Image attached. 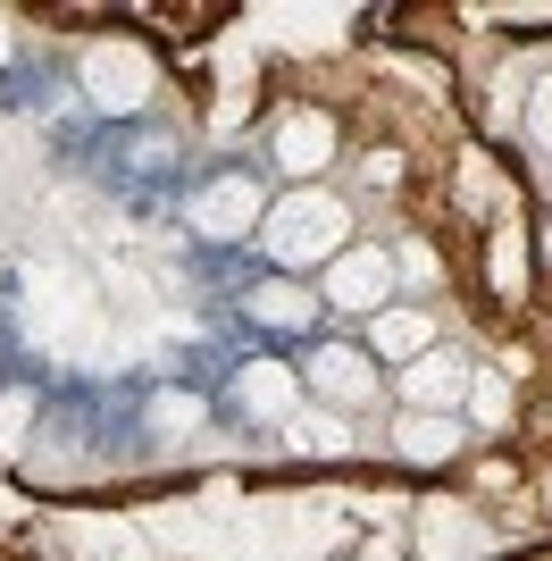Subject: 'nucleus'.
<instances>
[{
  "label": "nucleus",
  "instance_id": "nucleus-1",
  "mask_svg": "<svg viewBox=\"0 0 552 561\" xmlns=\"http://www.w3.org/2000/svg\"><path fill=\"white\" fill-rule=\"evenodd\" d=\"M344 234H352V210L335 202V193H319V185H294L268 218H260V243L276 252V268L335 260V252H344Z\"/></svg>",
  "mask_w": 552,
  "mask_h": 561
},
{
  "label": "nucleus",
  "instance_id": "nucleus-2",
  "mask_svg": "<svg viewBox=\"0 0 552 561\" xmlns=\"http://www.w3.org/2000/svg\"><path fill=\"white\" fill-rule=\"evenodd\" d=\"M84 93L101 101V110H117V117L151 110V93H160V59H151L142 43H117V34H110V43L84 50Z\"/></svg>",
  "mask_w": 552,
  "mask_h": 561
},
{
  "label": "nucleus",
  "instance_id": "nucleus-3",
  "mask_svg": "<svg viewBox=\"0 0 552 561\" xmlns=\"http://www.w3.org/2000/svg\"><path fill=\"white\" fill-rule=\"evenodd\" d=\"M260 218H268V193L252 176H218V185L193 193V227L209 243H243V234H260Z\"/></svg>",
  "mask_w": 552,
  "mask_h": 561
},
{
  "label": "nucleus",
  "instance_id": "nucleus-4",
  "mask_svg": "<svg viewBox=\"0 0 552 561\" xmlns=\"http://www.w3.org/2000/svg\"><path fill=\"white\" fill-rule=\"evenodd\" d=\"M310 394L335 402V411H360V402L377 394V352H360V344H319V352H310Z\"/></svg>",
  "mask_w": 552,
  "mask_h": 561
},
{
  "label": "nucleus",
  "instance_id": "nucleus-5",
  "mask_svg": "<svg viewBox=\"0 0 552 561\" xmlns=\"http://www.w3.org/2000/svg\"><path fill=\"white\" fill-rule=\"evenodd\" d=\"M469 377H478V369H469L460 352L436 344V352H418L411 369H402V394H411V411H444V420H452L460 402H469Z\"/></svg>",
  "mask_w": 552,
  "mask_h": 561
},
{
  "label": "nucleus",
  "instance_id": "nucleus-6",
  "mask_svg": "<svg viewBox=\"0 0 552 561\" xmlns=\"http://www.w3.org/2000/svg\"><path fill=\"white\" fill-rule=\"evenodd\" d=\"M386 294H393L386 252H335L326 260V302L335 310H386Z\"/></svg>",
  "mask_w": 552,
  "mask_h": 561
},
{
  "label": "nucleus",
  "instance_id": "nucleus-7",
  "mask_svg": "<svg viewBox=\"0 0 552 561\" xmlns=\"http://www.w3.org/2000/svg\"><path fill=\"white\" fill-rule=\"evenodd\" d=\"M326 160H335V126H326L319 110H294L276 126V168H285V176H319Z\"/></svg>",
  "mask_w": 552,
  "mask_h": 561
},
{
  "label": "nucleus",
  "instance_id": "nucleus-8",
  "mask_svg": "<svg viewBox=\"0 0 552 561\" xmlns=\"http://www.w3.org/2000/svg\"><path fill=\"white\" fill-rule=\"evenodd\" d=\"M234 394H243V411H252V420H285V411L301 402V377L285 369V360H243Z\"/></svg>",
  "mask_w": 552,
  "mask_h": 561
},
{
  "label": "nucleus",
  "instance_id": "nucleus-9",
  "mask_svg": "<svg viewBox=\"0 0 552 561\" xmlns=\"http://www.w3.org/2000/svg\"><path fill=\"white\" fill-rule=\"evenodd\" d=\"M393 445H402V461H452L460 453V420H444V411H402Z\"/></svg>",
  "mask_w": 552,
  "mask_h": 561
},
{
  "label": "nucleus",
  "instance_id": "nucleus-10",
  "mask_svg": "<svg viewBox=\"0 0 552 561\" xmlns=\"http://www.w3.org/2000/svg\"><path fill=\"white\" fill-rule=\"evenodd\" d=\"M485 545V528L469 512H460V503H436V512H427V528H418V553L427 561H452V553H478Z\"/></svg>",
  "mask_w": 552,
  "mask_h": 561
},
{
  "label": "nucleus",
  "instance_id": "nucleus-11",
  "mask_svg": "<svg viewBox=\"0 0 552 561\" xmlns=\"http://www.w3.org/2000/svg\"><path fill=\"white\" fill-rule=\"evenodd\" d=\"M377 352L386 360H418V352H436V319L427 310H377Z\"/></svg>",
  "mask_w": 552,
  "mask_h": 561
},
{
  "label": "nucleus",
  "instance_id": "nucleus-12",
  "mask_svg": "<svg viewBox=\"0 0 552 561\" xmlns=\"http://www.w3.org/2000/svg\"><path fill=\"white\" fill-rule=\"evenodd\" d=\"M252 319H268V328H310V319H319V302H310L301 285L268 277V285H252Z\"/></svg>",
  "mask_w": 552,
  "mask_h": 561
},
{
  "label": "nucleus",
  "instance_id": "nucleus-13",
  "mask_svg": "<svg viewBox=\"0 0 552 561\" xmlns=\"http://www.w3.org/2000/svg\"><path fill=\"white\" fill-rule=\"evenodd\" d=\"M25 427H34V386H9V394H0V453H18Z\"/></svg>",
  "mask_w": 552,
  "mask_h": 561
},
{
  "label": "nucleus",
  "instance_id": "nucleus-14",
  "mask_svg": "<svg viewBox=\"0 0 552 561\" xmlns=\"http://www.w3.org/2000/svg\"><path fill=\"white\" fill-rule=\"evenodd\" d=\"M469 411H478L485 427H503V420H510V394H503V377H469Z\"/></svg>",
  "mask_w": 552,
  "mask_h": 561
},
{
  "label": "nucleus",
  "instance_id": "nucleus-15",
  "mask_svg": "<svg viewBox=\"0 0 552 561\" xmlns=\"http://www.w3.org/2000/svg\"><path fill=\"white\" fill-rule=\"evenodd\" d=\"M528 135H536V142L552 151V76L536 84V101H528Z\"/></svg>",
  "mask_w": 552,
  "mask_h": 561
},
{
  "label": "nucleus",
  "instance_id": "nucleus-16",
  "mask_svg": "<svg viewBox=\"0 0 552 561\" xmlns=\"http://www.w3.org/2000/svg\"><path fill=\"white\" fill-rule=\"evenodd\" d=\"M151 420H160V427H193V420H202V402H184V394H160V411H151Z\"/></svg>",
  "mask_w": 552,
  "mask_h": 561
},
{
  "label": "nucleus",
  "instance_id": "nucleus-17",
  "mask_svg": "<svg viewBox=\"0 0 552 561\" xmlns=\"http://www.w3.org/2000/svg\"><path fill=\"white\" fill-rule=\"evenodd\" d=\"M0 59H9V25H0Z\"/></svg>",
  "mask_w": 552,
  "mask_h": 561
}]
</instances>
